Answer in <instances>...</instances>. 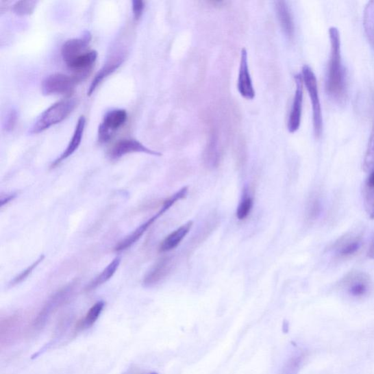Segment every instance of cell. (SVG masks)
Masks as SVG:
<instances>
[{
	"mask_svg": "<svg viewBox=\"0 0 374 374\" xmlns=\"http://www.w3.org/2000/svg\"><path fill=\"white\" fill-rule=\"evenodd\" d=\"M366 186L369 191L374 190V168L372 169V172L367 180Z\"/></svg>",
	"mask_w": 374,
	"mask_h": 374,
	"instance_id": "d6a6232c",
	"label": "cell"
},
{
	"mask_svg": "<svg viewBox=\"0 0 374 374\" xmlns=\"http://www.w3.org/2000/svg\"><path fill=\"white\" fill-rule=\"evenodd\" d=\"M81 80L78 77L55 73L47 77L42 83V92L45 95L70 94Z\"/></svg>",
	"mask_w": 374,
	"mask_h": 374,
	"instance_id": "8992f818",
	"label": "cell"
},
{
	"mask_svg": "<svg viewBox=\"0 0 374 374\" xmlns=\"http://www.w3.org/2000/svg\"><path fill=\"white\" fill-rule=\"evenodd\" d=\"M64 297V293H60L56 296H54L53 298L44 306L42 311L36 317L34 323H33V327H34L35 329H40L42 327L45 325L49 318L51 316V314L61 305Z\"/></svg>",
	"mask_w": 374,
	"mask_h": 374,
	"instance_id": "d6986e66",
	"label": "cell"
},
{
	"mask_svg": "<svg viewBox=\"0 0 374 374\" xmlns=\"http://www.w3.org/2000/svg\"><path fill=\"white\" fill-rule=\"evenodd\" d=\"M362 245V238L357 234H347L340 237L332 247L335 258L345 260L358 254Z\"/></svg>",
	"mask_w": 374,
	"mask_h": 374,
	"instance_id": "ba28073f",
	"label": "cell"
},
{
	"mask_svg": "<svg viewBox=\"0 0 374 374\" xmlns=\"http://www.w3.org/2000/svg\"><path fill=\"white\" fill-rule=\"evenodd\" d=\"M305 359V355L301 353L291 358L286 365L282 374H298Z\"/></svg>",
	"mask_w": 374,
	"mask_h": 374,
	"instance_id": "83f0119b",
	"label": "cell"
},
{
	"mask_svg": "<svg viewBox=\"0 0 374 374\" xmlns=\"http://www.w3.org/2000/svg\"><path fill=\"white\" fill-rule=\"evenodd\" d=\"M97 58L96 51H87L67 64L68 67L76 73L75 76L82 80L93 67Z\"/></svg>",
	"mask_w": 374,
	"mask_h": 374,
	"instance_id": "9a60e30c",
	"label": "cell"
},
{
	"mask_svg": "<svg viewBox=\"0 0 374 374\" xmlns=\"http://www.w3.org/2000/svg\"><path fill=\"white\" fill-rule=\"evenodd\" d=\"M21 329V324L18 317L12 316L1 323V345H8L11 340H14Z\"/></svg>",
	"mask_w": 374,
	"mask_h": 374,
	"instance_id": "ffe728a7",
	"label": "cell"
},
{
	"mask_svg": "<svg viewBox=\"0 0 374 374\" xmlns=\"http://www.w3.org/2000/svg\"><path fill=\"white\" fill-rule=\"evenodd\" d=\"M127 120V113L123 109H114L108 112L98 129V139L101 144L108 142L123 127Z\"/></svg>",
	"mask_w": 374,
	"mask_h": 374,
	"instance_id": "52a82bcc",
	"label": "cell"
},
{
	"mask_svg": "<svg viewBox=\"0 0 374 374\" xmlns=\"http://www.w3.org/2000/svg\"><path fill=\"white\" fill-rule=\"evenodd\" d=\"M323 210V204L321 198L314 196L308 202L306 211V217L308 222L313 223L320 217Z\"/></svg>",
	"mask_w": 374,
	"mask_h": 374,
	"instance_id": "603a6c76",
	"label": "cell"
},
{
	"mask_svg": "<svg viewBox=\"0 0 374 374\" xmlns=\"http://www.w3.org/2000/svg\"><path fill=\"white\" fill-rule=\"evenodd\" d=\"M374 168V125L369 140L367 149L364 161V170L366 172L372 171Z\"/></svg>",
	"mask_w": 374,
	"mask_h": 374,
	"instance_id": "4316f807",
	"label": "cell"
},
{
	"mask_svg": "<svg viewBox=\"0 0 374 374\" xmlns=\"http://www.w3.org/2000/svg\"><path fill=\"white\" fill-rule=\"evenodd\" d=\"M132 153H145L153 156H161L162 153L151 150L142 144L140 141L133 138L120 140L109 151V156L116 160Z\"/></svg>",
	"mask_w": 374,
	"mask_h": 374,
	"instance_id": "9c48e42d",
	"label": "cell"
},
{
	"mask_svg": "<svg viewBox=\"0 0 374 374\" xmlns=\"http://www.w3.org/2000/svg\"><path fill=\"white\" fill-rule=\"evenodd\" d=\"M253 203L254 202H253L252 197L245 192L237 208L236 216L239 220H244L248 217L251 211Z\"/></svg>",
	"mask_w": 374,
	"mask_h": 374,
	"instance_id": "d4e9b609",
	"label": "cell"
},
{
	"mask_svg": "<svg viewBox=\"0 0 374 374\" xmlns=\"http://www.w3.org/2000/svg\"><path fill=\"white\" fill-rule=\"evenodd\" d=\"M75 99L69 98L54 103L37 119L29 129L31 134H39L67 118L76 106Z\"/></svg>",
	"mask_w": 374,
	"mask_h": 374,
	"instance_id": "7a4b0ae2",
	"label": "cell"
},
{
	"mask_svg": "<svg viewBox=\"0 0 374 374\" xmlns=\"http://www.w3.org/2000/svg\"><path fill=\"white\" fill-rule=\"evenodd\" d=\"M188 191L189 189L187 188L186 186H184L179 192L169 197L167 200L164 201L159 212L150 218L145 223L138 227L133 234H131L124 240L120 241L116 246L114 250L116 251H124L136 243L142 236L146 233V231L155 223L162 215L169 211L175 203L184 199L187 196V194H188Z\"/></svg>",
	"mask_w": 374,
	"mask_h": 374,
	"instance_id": "277c9868",
	"label": "cell"
},
{
	"mask_svg": "<svg viewBox=\"0 0 374 374\" xmlns=\"http://www.w3.org/2000/svg\"><path fill=\"white\" fill-rule=\"evenodd\" d=\"M124 56L123 55H116L110 58L103 67L97 73L95 79L92 80L89 90L87 91V95L90 97L97 90L99 85L106 79L110 75L114 73L124 62Z\"/></svg>",
	"mask_w": 374,
	"mask_h": 374,
	"instance_id": "5bb4252c",
	"label": "cell"
},
{
	"mask_svg": "<svg viewBox=\"0 0 374 374\" xmlns=\"http://www.w3.org/2000/svg\"><path fill=\"white\" fill-rule=\"evenodd\" d=\"M338 287L350 299L362 300L373 292V282L366 273L353 271L340 280Z\"/></svg>",
	"mask_w": 374,
	"mask_h": 374,
	"instance_id": "3957f363",
	"label": "cell"
},
{
	"mask_svg": "<svg viewBox=\"0 0 374 374\" xmlns=\"http://www.w3.org/2000/svg\"><path fill=\"white\" fill-rule=\"evenodd\" d=\"M173 268V259L164 257L160 259L146 275L144 284L147 287L155 285L166 278Z\"/></svg>",
	"mask_w": 374,
	"mask_h": 374,
	"instance_id": "4fadbf2b",
	"label": "cell"
},
{
	"mask_svg": "<svg viewBox=\"0 0 374 374\" xmlns=\"http://www.w3.org/2000/svg\"><path fill=\"white\" fill-rule=\"evenodd\" d=\"M192 226L193 222L190 221L173 231L162 241L159 248L160 251L169 252L177 248L187 234L190 233Z\"/></svg>",
	"mask_w": 374,
	"mask_h": 374,
	"instance_id": "ac0fdd59",
	"label": "cell"
},
{
	"mask_svg": "<svg viewBox=\"0 0 374 374\" xmlns=\"http://www.w3.org/2000/svg\"><path fill=\"white\" fill-rule=\"evenodd\" d=\"M85 125L86 119L84 116H82L78 121V123H77L73 136L68 146L63 151L60 157L53 162L52 168L59 166L62 162L71 157L73 153L79 149L83 138Z\"/></svg>",
	"mask_w": 374,
	"mask_h": 374,
	"instance_id": "2e32d148",
	"label": "cell"
},
{
	"mask_svg": "<svg viewBox=\"0 0 374 374\" xmlns=\"http://www.w3.org/2000/svg\"><path fill=\"white\" fill-rule=\"evenodd\" d=\"M145 8V3L142 0H134L132 2V9H133V13L134 18L138 21L144 13Z\"/></svg>",
	"mask_w": 374,
	"mask_h": 374,
	"instance_id": "f546056e",
	"label": "cell"
},
{
	"mask_svg": "<svg viewBox=\"0 0 374 374\" xmlns=\"http://www.w3.org/2000/svg\"><path fill=\"white\" fill-rule=\"evenodd\" d=\"M16 113L15 112H10L8 116V122H7V129H13L16 122Z\"/></svg>",
	"mask_w": 374,
	"mask_h": 374,
	"instance_id": "1f68e13d",
	"label": "cell"
},
{
	"mask_svg": "<svg viewBox=\"0 0 374 374\" xmlns=\"http://www.w3.org/2000/svg\"><path fill=\"white\" fill-rule=\"evenodd\" d=\"M149 374H158L157 373H149Z\"/></svg>",
	"mask_w": 374,
	"mask_h": 374,
	"instance_id": "e575fe53",
	"label": "cell"
},
{
	"mask_svg": "<svg viewBox=\"0 0 374 374\" xmlns=\"http://www.w3.org/2000/svg\"><path fill=\"white\" fill-rule=\"evenodd\" d=\"M364 27L368 38L374 48V1L369 2L365 9Z\"/></svg>",
	"mask_w": 374,
	"mask_h": 374,
	"instance_id": "cb8c5ba5",
	"label": "cell"
},
{
	"mask_svg": "<svg viewBox=\"0 0 374 374\" xmlns=\"http://www.w3.org/2000/svg\"><path fill=\"white\" fill-rule=\"evenodd\" d=\"M38 2L31 0H22L17 2L13 7L14 13L18 16H29L33 13L36 8Z\"/></svg>",
	"mask_w": 374,
	"mask_h": 374,
	"instance_id": "484cf974",
	"label": "cell"
},
{
	"mask_svg": "<svg viewBox=\"0 0 374 374\" xmlns=\"http://www.w3.org/2000/svg\"><path fill=\"white\" fill-rule=\"evenodd\" d=\"M295 92L289 116L288 128L290 133H295L301 126L303 101V81L301 74L295 76Z\"/></svg>",
	"mask_w": 374,
	"mask_h": 374,
	"instance_id": "30bf717a",
	"label": "cell"
},
{
	"mask_svg": "<svg viewBox=\"0 0 374 374\" xmlns=\"http://www.w3.org/2000/svg\"><path fill=\"white\" fill-rule=\"evenodd\" d=\"M44 259V256L42 255L39 258L38 260H36L34 263L32 264V266H29L25 271L23 272H21L17 277H16L12 284H17L18 283H21V282H23L25 279H26L29 275L34 271V269L39 265L40 262H42V260Z\"/></svg>",
	"mask_w": 374,
	"mask_h": 374,
	"instance_id": "f1b7e54d",
	"label": "cell"
},
{
	"mask_svg": "<svg viewBox=\"0 0 374 374\" xmlns=\"http://www.w3.org/2000/svg\"><path fill=\"white\" fill-rule=\"evenodd\" d=\"M368 255L371 259L374 260V237L371 241V244L370 245L368 252Z\"/></svg>",
	"mask_w": 374,
	"mask_h": 374,
	"instance_id": "836d02e7",
	"label": "cell"
},
{
	"mask_svg": "<svg viewBox=\"0 0 374 374\" xmlns=\"http://www.w3.org/2000/svg\"><path fill=\"white\" fill-rule=\"evenodd\" d=\"M302 78L308 93H309L311 99L314 134L316 138H320L323 133L322 108L320 96H319L316 76L310 66H303L302 69Z\"/></svg>",
	"mask_w": 374,
	"mask_h": 374,
	"instance_id": "5b68a950",
	"label": "cell"
},
{
	"mask_svg": "<svg viewBox=\"0 0 374 374\" xmlns=\"http://www.w3.org/2000/svg\"><path fill=\"white\" fill-rule=\"evenodd\" d=\"M90 40L91 36L90 33L87 32L83 38H73L66 41L62 47V57L66 64L86 52Z\"/></svg>",
	"mask_w": 374,
	"mask_h": 374,
	"instance_id": "7c38bea8",
	"label": "cell"
},
{
	"mask_svg": "<svg viewBox=\"0 0 374 374\" xmlns=\"http://www.w3.org/2000/svg\"><path fill=\"white\" fill-rule=\"evenodd\" d=\"M331 55L326 81L327 93L336 99L342 98L345 91V79L340 53V33L336 27L329 29Z\"/></svg>",
	"mask_w": 374,
	"mask_h": 374,
	"instance_id": "6da1fadb",
	"label": "cell"
},
{
	"mask_svg": "<svg viewBox=\"0 0 374 374\" xmlns=\"http://www.w3.org/2000/svg\"><path fill=\"white\" fill-rule=\"evenodd\" d=\"M238 90L247 100H253L255 90L253 86L248 64V53L246 49L241 50L240 68L238 79Z\"/></svg>",
	"mask_w": 374,
	"mask_h": 374,
	"instance_id": "8fae6325",
	"label": "cell"
},
{
	"mask_svg": "<svg viewBox=\"0 0 374 374\" xmlns=\"http://www.w3.org/2000/svg\"><path fill=\"white\" fill-rule=\"evenodd\" d=\"M121 258H116L109 265L103 270V271L99 275L96 279L90 283L89 287H88V290H92L107 282L110 279H111L116 270L118 269L120 265Z\"/></svg>",
	"mask_w": 374,
	"mask_h": 374,
	"instance_id": "7402d4cb",
	"label": "cell"
},
{
	"mask_svg": "<svg viewBox=\"0 0 374 374\" xmlns=\"http://www.w3.org/2000/svg\"><path fill=\"white\" fill-rule=\"evenodd\" d=\"M278 20L284 35L292 39L295 35V25L290 8L287 2H275Z\"/></svg>",
	"mask_w": 374,
	"mask_h": 374,
	"instance_id": "e0dca14e",
	"label": "cell"
},
{
	"mask_svg": "<svg viewBox=\"0 0 374 374\" xmlns=\"http://www.w3.org/2000/svg\"><path fill=\"white\" fill-rule=\"evenodd\" d=\"M105 303L102 301L95 303L86 313L83 320L77 325L76 329L78 331L91 327L100 317L103 311Z\"/></svg>",
	"mask_w": 374,
	"mask_h": 374,
	"instance_id": "44dd1931",
	"label": "cell"
},
{
	"mask_svg": "<svg viewBox=\"0 0 374 374\" xmlns=\"http://www.w3.org/2000/svg\"><path fill=\"white\" fill-rule=\"evenodd\" d=\"M366 208L369 217L374 219V190L369 191L367 195Z\"/></svg>",
	"mask_w": 374,
	"mask_h": 374,
	"instance_id": "4dcf8cb0",
	"label": "cell"
}]
</instances>
